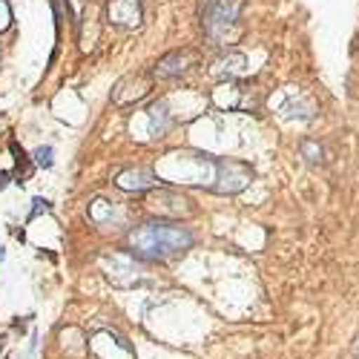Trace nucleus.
Listing matches in <instances>:
<instances>
[{
    "mask_svg": "<svg viewBox=\"0 0 359 359\" xmlns=\"http://www.w3.org/2000/svg\"><path fill=\"white\" fill-rule=\"evenodd\" d=\"M130 250L147 262H164L193 248V233L175 222H147L130 233Z\"/></svg>",
    "mask_w": 359,
    "mask_h": 359,
    "instance_id": "f257e3e1",
    "label": "nucleus"
},
{
    "mask_svg": "<svg viewBox=\"0 0 359 359\" xmlns=\"http://www.w3.org/2000/svg\"><path fill=\"white\" fill-rule=\"evenodd\" d=\"M238 9H242V0H216V4L207 9L204 15V29L210 38H224L227 29L236 23Z\"/></svg>",
    "mask_w": 359,
    "mask_h": 359,
    "instance_id": "f03ea898",
    "label": "nucleus"
},
{
    "mask_svg": "<svg viewBox=\"0 0 359 359\" xmlns=\"http://www.w3.org/2000/svg\"><path fill=\"white\" fill-rule=\"evenodd\" d=\"M216 193H242L253 182V170L242 161H216Z\"/></svg>",
    "mask_w": 359,
    "mask_h": 359,
    "instance_id": "7ed1b4c3",
    "label": "nucleus"
},
{
    "mask_svg": "<svg viewBox=\"0 0 359 359\" xmlns=\"http://www.w3.org/2000/svg\"><path fill=\"white\" fill-rule=\"evenodd\" d=\"M115 184L121 187V190H127V193H144V190H149L156 184V175L149 172V170H124V172H118L115 175Z\"/></svg>",
    "mask_w": 359,
    "mask_h": 359,
    "instance_id": "20e7f679",
    "label": "nucleus"
},
{
    "mask_svg": "<svg viewBox=\"0 0 359 359\" xmlns=\"http://www.w3.org/2000/svg\"><path fill=\"white\" fill-rule=\"evenodd\" d=\"M302 156H305L308 164H322V147H319V141L305 138L302 141Z\"/></svg>",
    "mask_w": 359,
    "mask_h": 359,
    "instance_id": "39448f33",
    "label": "nucleus"
},
{
    "mask_svg": "<svg viewBox=\"0 0 359 359\" xmlns=\"http://www.w3.org/2000/svg\"><path fill=\"white\" fill-rule=\"evenodd\" d=\"M35 161L43 164V167H49L52 164V147H41L38 153H35Z\"/></svg>",
    "mask_w": 359,
    "mask_h": 359,
    "instance_id": "423d86ee",
    "label": "nucleus"
},
{
    "mask_svg": "<svg viewBox=\"0 0 359 359\" xmlns=\"http://www.w3.org/2000/svg\"><path fill=\"white\" fill-rule=\"evenodd\" d=\"M353 356L359 359V334H356V339H353Z\"/></svg>",
    "mask_w": 359,
    "mask_h": 359,
    "instance_id": "0eeeda50",
    "label": "nucleus"
}]
</instances>
